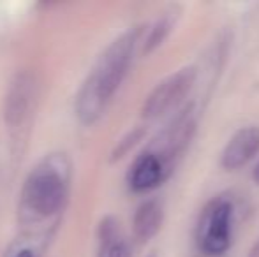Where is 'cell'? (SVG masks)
I'll list each match as a JSON object with an SVG mask.
<instances>
[{"instance_id": "1", "label": "cell", "mask_w": 259, "mask_h": 257, "mask_svg": "<svg viewBox=\"0 0 259 257\" xmlns=\"http://www.w3.org/2000/svg\"><path fill=\"white\" fill-rule=\"evenodd\" d=\"M143 27H133L103 52L76 95L74 111L81 124L92 125L104 115L133 64Z\"/></svg>"}, {"instance_id": "2", "label": "cell", "mask_w": 259, "mask_h": 257, "mask_svg": "<svg viewBox=\"0 0 259 257\" xmlns=\"http://www.w3.org/2000/svg\"><path fill=\"white\" fill-rule=\"evenodd\" d=\"M71 183V161L50 153L28 173L20 194L18 217L28 233H52V220L64 210Z\"/></svg>"}, {"instance_id": "3", "label": "cell", "mask_w": 259, "mask_h": 257, "mask_svg": "<svg viewBox=\"0 0 259 257\" xmlns=\"http://www.w3.org/2000/svg\"><path fill=\"white\" fill-rule=\"evenodd\" d=\"M236 227V208L228 195L208 201L196 222L194 240L201 255L224 257L231 248Z\"/></svg>"}, {"instance_id": "4", "label": "cell", "mask_w": 259, "mask_h": 257, "mask_svg": "<svg viewBox=\"0 0 259 257\" xmlns=\"http://www.w3.org/2000/svg\"><path fill=\"white\" fill-rule=\"evenodd\" d=\"M198 78L196 67H182L180 71L173 72L167 78H164L160 83H157L155 88L147 95L141 108V115L147 120L164 117L171 110L184 102V99L189 95Z\"/></svg>"}, {"instance_id": "5", "label": "cell", "mask_w": 259, "mask_h": 257, "mask_svg": "<svg viewBox=\"0 0 259 257\" xmlns=\"http://www.w3.org/2000/svg\"><path fill=\"white\" fill-rule=\"evenodd\" d=\"M37 97V79L34 72L20 71L9 83L4 100V118L9 127L21 125L34 108Z\"/></svg>"}, {"instance_id": "6", "label": "cell", "mask_w": 259, "mask_h": 257, "mask_svg": "<svg viewBox=\"0 0 259 257\" xmlns=\"http://www.w3.org/2000/svg\"><path fill=\"white\" fill-rule=\"evenodd\" d=\"M173 169L152 150H147L131 166L127 182L134 192H150L162 185Z\"/></svg>"}, {"instance_id": "7", "label": "cell", "mask_w": 259, "mask_h": 257, "mask_svg": "<svg viewBox=\"0 0 259 257\" xmlns=\"http://www.w3.org/2000/svg\"><path fill=\"white\" fill-rule=\"evenodd\" d=\"M259 153V127L249 125L236 130L221 153V166L228 171L247 166Z\"/></svg>"}, {"instance_id": "8", "label": "cell", "mask_w": 259, "mask_h": 257, "mask_svg": "<svg viewBox=\"0 0 259 257\" xmlns=\"http://www.w3.org/2000/svg\"><path fill=\"white\" fill-rule=\"evenodd\" d=\"M164 212L162 204L155 199H148V201L141 202L138 206L136 213L133 219V231L134 238L141 243L152 240L157 233H159L160 226H162Z\"/></svg>"}, {"instance_id": "9", "label": "cell", "mask_w": 259, "mask_h": 257, "mask_svg": "<svg viewBox=\"0 0 259 257\" xmlns=\"http://www.w3.org/2000/svg\"><path fill=\"white\" fill-rule=\"evenodd\" d=\"M99 250L97 257H131V245L123 238L120 226L113 217H106L99 224Z\"/></svg>"}, {"instance_id": "10", "label": "cell", "mask_w": 259, "mask_h": 257, "mask_svg": "<svg viewBox=\"0 0 259 257\" xmlns=\"http://www.w3.org/2000/svg\"><path fill=\"white\" fill-rule=\"evenodd\" d=\"M50 234L52 233H27V236L11 245L4 257H41Z\"/></svg>"}, {"instance_id": "11", "label": "cell", "mask_w": 259, "mask_h": 257, "mask_svg": "<svg viewBox=\"0 0 259 257\" xmlns=\"http://www.w3.org/2000/svg\"><path fill=\"white\" fill-rule=\"evenodd\" d=\"M173 25H175V20L171 16H162L160 20H157L155 23L152 25L150 30H148V35L145 37L143 52L150 53V52H154L155 48H159L164 42V39L169 35Z\"/></svg>"}, {"instance_id": "12", "label": "cell", "mask_w": 259, "mask_h": 257, "mask_svg": "<svg viewBox=\"0 0 259 257\" xmlns=\"http://www.w3.org/2000/svg\"><path fill=\"white\" fill-rule=\"evenodd\" d=\"M141 136H143V129H136V130H133V132L127 134V136L118 143V146L115 148V151H113V161L123 157V155H125L127 151H129L131 148H133L134 144L141 139Z\"/></svg>"}, {"instance_id": "13", "label": "cell", "mask_w": 259, "mask_h": 257, "mask_svg": "<svg viewBox=\"0 0 259 257\" xmlns=\"http://www.w3.org/2000/svg\"><path fill=\"white\" fill-rule=\"evenodd\" d=\"M247 257H259V240L252 245V248H250V252Z\"/></svg>"}, {"instance_id": "14", "label": "cell", "mask_w": 259, "mask_h": 257, "mask_svg": "<svg viewBox=\"0 0 259 257\" xmlns=\"http://www.w3.org/2000/svg\"><path fill=\"white\" fill-rule=\"evenodd\" d=\"M252 180L256 182V185H259V161L256 162V166L252 169Z\"/></svg>"}, {"instance_id": "15", "label": "cell", "mask_w": 259, "mask_h": 257, "mask_svg": "<svg viewBox=\"0 0 259 257\" xmlns=\"http://www.w3.org/2000/svg\"><path fill=\"white\" fill-rule=\"evenodd\" d=\"M203 257H206V255H203Z\"/></svg>"}]
</instances>
